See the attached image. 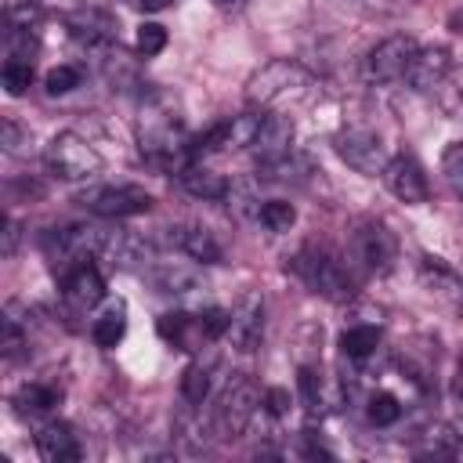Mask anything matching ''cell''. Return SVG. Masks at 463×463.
Listing matches in <instances>:
<instances>
[{
	"label": "cell",
	"instance_id": "cell-11",
	"mask_svg": "<svg viewBox=\"0 0 463 463\" xmlns=\"http://www.w3.org/2000/svg\"><path fill=\"white\" fill-rule=\"evenodd\" d=\"M383 181H387V188H391V195H398L402 203H409V206H420V203H427L430 199V184H427V174H423V166L412 159V156H394L391 163H387V170H383Z\"/></svg>",
	"mask_w": 463,
	"mask_h": 463
},
{
	"label": "cell",
	"instance_id": "cell-35",
	"mask_svg": "<svg viewBox=\"0 0 463 463\" xmlns=\"http://www.w3.org/2000/svg\"><path fill=\"white\" fill-rule=\"evenodd\" d=\"M166 47V29L159 25V22H141L137 25V51L145 54V58H152V54H159Z\"/></svg>",
	"mask_w": 463,
	"mask_h": 463
},
{
	"label": "cell",
	"instance_id": "cell-23",
	"mask_svg": "<svg viewBox=\"0 0 463 463\" xmlns=\"http://www.w3.org/2000/svg\"><path fill=\"white\" fill-rule=\"evenodd\" d=\"M213 365H217V354L210 351L206 362H203V354H199V358L188 362V369L181 373V398H184L188 405H203V402H206L210 383H213Z\"/></svg>",
	"mask_w": 463,
	"mask_h": 463
},
{
	"label": "cell",
	"instance_id": "cell-38",
	"mask_svg": "<svg viewBox=\"0 0 463 463\" xmlns=\"http://www.w3.org/2000/svg\"><path fill=\"white\" fill-rule=\"evenodd\" d=\"M441 174H445V181L452 184V192L463 195V145H452V148L445 152V159H441Z\"/></svg>",
	"mask_w": 463,
	"mask_h": 463
},
{
	"label": "cell",
	"instance_id": "cell-33",
	"mask_svg": "<svg viewBox=\"0 0 463 463\" xmlns=\"http://www.w3.org/2000/svg\"><path fill=\"white\" fill-rule=\"evenodd\" d=\"M43 18L36 0H11L7 4V29H36V22Z\"/></svg>",
	"mask_w": 463,
	"mask_h": 463
},
{
	"label": "cell",
	"instance_id": "cell-2",
	"mask_svg": "<svg viewBox=\"0 0 463 463\" xmlns=\"http://www.w3.org/2000/svg\"><path fill=\"white\" fill-rule=\"evenodd\" d=\"M289 268L297 271V279H300L311 293H318V297H326V300H333V304L354 300V286H358V282H354L351 268H347L340 257H333L329 250H322V246H304L300 253H293Z\"/></svg>",
	"mask_w": 463,
	"mask_h": 463
},
{
	"label": "cell",
	"instance_id": "cell-9",
	"mask_svg": "<svg viewBox=\"0 0 463 463\" xmlns=\"http://www.w3.org/2000/svg\"><path fill=\"white\" fill-rule=\"evenodd\" d=\"M420 47H416V40L412 36H387V40H380L373 51H369V58H365V76L373 80V83H391V80H402L405 72H409V61H412V54H416Z\"/></svg>",
	"mask_w": 463,
	"mask_h": 463
},
{
	"label": "cell",
	"instance_id": "cell-5",
	"mask_svg": "<svg viewBox=\"0 0 463 463\" xmlns=\"http://www.w3.org/2000/svg\"><path fill=\"white\" fill-rule=\"evenodd\" d=\"M43 159H47V170L54 177H61V181H87V177H94L101 170V156L94 152V145L83 141L72 130L54 134L47 152H43Z\"/></svg>",
	"mask_w": 463,
	"mask_h": 463
},
{
	"label": "cell",
	"instance_id": "cell-36",
	"mask_svg": "<svg viewBox=\"0 0 463 463\" xmlns=\"http://www.w3.org/2000/svg\"><path fill=\"white\" fill-rule=\"evenodd\" d=\"M0 145H4V152H11V156H25V152H29V148H25V145H29V130L18 127V123L7 116V119L0 123Z\"/></svg>",
	"mask_w": 463,
	"mask_h": 463
},
{
	"label": "cell",
	"instance_id": "cell-39",
	"mask_svg": "<svg viewBox=\"0 0 463 463\" xmlns=\"http://www.w3.org/2000/svg\"><path fill=\"white\" fill-rule=\"evenodd\" d=\"M351 4L354 11H365V14H398L405 7H412L416 0H344Z\"/></svg>",
	"mask_w": 463,
	"mask_h": 463
},
{
	"label": "cell",
	"instance_id": "cell-25",
	"mask_svg": "<svg viewBox=\"0 0 463 463\" xmlns=\"http://www.w3.org/2000/svg\"><path fill=\"white\" fill-rule=\"evenodd\" d=\"M376 347H380V326H373V322H354V326H347V329L340 333V351H344V358H351V362L373 358Z\"/></svg>",
	"mask_w": 463,
	"mask_h": 463
},
{
	"label": "cell",
	"instance_id": "cell-46",
	"mask_svg": "<svg viewBox=\"0 0 463 463\" xmlns=\"http://www.w3.org/2000/svg\"><path fill=\"white\" fill-rule=\"evenodd\" d=\"M459 369H463V354H459Z\"/></svg>",
	"mask_w": 463,
	"mask_h": 463
},
{
	"label": "cell",
	"instance_id": "cell-18",
	"mask_svg": "<svg viewBox=\"0 0 463 463\" xmlns=\"http://www.w3.org/2000/svg\"><path fill=\"white\" fill-rule=\"evenodd\" d=\"M65 25H69V33L80 40V43H87V47H109L112 40H116V18L109 14V11H98V7H83V11H72V14H65Z\"/></svg>",
	"mask_w": 463,
	"mask_h": 463
},
{
	"label": "cell",
	"instance_id": "cell-41",
	"mask_svg": "<svg viewBox=\"0 0 463 463\" xmlns=\"http://www.w3.org/2000/svg\"><path fill=\"white\" fill-rule=\"evenodd\" d=\"M18 239H22V224H18L14 217H7V221H4V242H0V253H4V257H14Z\"/></svg>",
	"mask_w": 463,
	"mask_h": 463
},
{
	"label": "cell",
	"instance_id": "cell-19",
	"mask_svg": "<svg viewBox=\"0 0 463 463\" xmlns=\"http://www.w3.org/2000/svg\"><path fill=\"white\" fill-rule=\"evenodd\" d=\"M449 69H452V54L445 47H420L409 61L405 80L412 83V90H434L445 83Z\"/></svg>",
	"mask_w": 463,
	"mask_h": 463
},
{
	"label": "cell",
	"instance_id": "cell-37",
	"mask_svg": "<svg viewBox=\"0 0 463 463\" xmlns=\"http://www.w3.org/2000/svg\"><path fill=\"white\" fill-rule=\"evenodd\" d=\"M25 333H22V326H18V318H11V315H4V340H0V347H4V358L7 362H14L22 351H25Z\"/></svg>",
	"mask_w": 463,
	"mask_h": 463
},
{
	"label": "cell",
	"instance_id": "cell-6",
	"mask_svg": "<svg viewBox=\"0 0 463 463\" xmlns=\"http://www.w3.org/2000/svg\"><path fill=\"white\" fill-rule=\"evenodd\" d=\"M333 148H336V156H340L351 170H358V174H365V177H376V174L383 177V170H387V163H391V156H387L380 134H373V130H365V127H344V130L333 137Z\"/></svg>",
	"mask_w": 463,
	"mask_h": 463
},
{
	"label": "cell",
	"instance_id": "cell-44",
	"mask_svg": "<svg viewBox=\"0 0 463 463\" xmlns=\"http://www.w3.org/2000/svg\"><path fill=\"white\" fill-rule=\"evenodd\" d=\"M452 394H456V402L463 405V369H459V376H456V383H452Z\"/></svg>",
	"mask_w": 463,
	"mask_h": 463
},
{
	"label": "cell",
	"instance_id": "cell-8",
	"mask_svg": "<svg viewBox=\"0 0 463 463\" xmlns=\"http://www.w3.org/2000/svg\"><path fill=\"white\" fill-rule=\"evenodd\" d=\"M351 257L365 275H383L398 257V239L387 224L369 221L351 235Z\"/></svg>",
	"mask_w": 463,
	"mask_h": 463
},
{
	"label": "cell",
	"instance_id": "cell-3",
	"mask_svg": "<svg viewBox=\"0 0 463 463\" xmlns=\"http://www.w3.org/2000/svg\"><path fill=\"white\" fill-rule=\"evenodd\" d=\"M257 409H260V387L246 373H235L224 383V391H221V398L213 405V434L224 438V441L246 434V427L253 423Z\"/></svg>",
	"mask_w": 463,
	"mask_h": 463
},
{
	"label": "cell",
	"instance_id": "cell-34",
	"mask_svg": "<svg viewBox=\"0 0 463 463\" xmlns=\"http://www.w3.org/2000/svg\"><path fill=\"white\" fill-rule=\"evenodd\" d=\"M80 80H83V72L76 65H54L43 76V87H47V94H69L72 87H80Z\"/></svg>",
	"mask_w": 463,
	"mask_h": 463
},
{
	"label": "cell",
	"instance_id": "cell-20",
	"mask_svg": "<svg viewBox=\"0 0 463 463\" xmlns=\"http://www.w3.org/2000/svg\"><path fill=\"white\" fill-rule=\"evenodd\" d=\"M36 452L47 459V463H72L80 459V441H76V430L61 420H51L36 430Z\"/></svg>",
	"mask_w": 463,
	"mask_h": 463
},
{
	"label": "cell",
	"instance_id": "cell-17",
	"mask_svg": "<svg viewBox=\"0 0 463 463\" xmlns=\"http://www.w3.org/2000/svg\"><path fill=\"white\" fill-rule=\"evenodd\" d=\"M101 257H109V264H112V268L130 271V268L148 264L152 246H148V242H145L137 232H127V228H109L105 246H101Z\"/></svg>",
	"mask_w": 463,
	"mask_h": 463
},
{
	"label": "cell",
	"instance_id": "cell-32",
	"mask_svg": "<svg viewBox=\"0 0 463 463\" xmlns=\"http://www.w3.org/2000/svg\"><path fill=\"white\" fill-rule=\"evenodd\" d=\"M297 387H300V402L307 412H318L322 409V380L311 365H300L297 369Z\"/></svg>",
	"mask_w": 463,
	"mask_h": 463
},
{
	"label": "cell",
	"instance_id": "cell-12",
	"mask_svg": "<svg viewBox=\"0 0 463 463\" xmlns=\"http://www.w3.org/2000/svg\"><path fill=\"white\" fill-rule=\"evenodd\" d=\"M152 282L159 293L177 297V300H195L206 293V279L195 264H181V260H163L152 268Z\"/></svg>",
	"mask_w": 463,
	"mask_h": 463
},
{
	"label": "cell",
	"instance_id": "cell-14",
	"mask_svg": "<svg viewBox=\"0 0 463 463\" xmlns=\"http://www.w3.org/2000/svg\"><path fill=\"white\" fill-rule=\"evenodd\" d=\"M156 329H159V336L170 347L188 351V354H199L203 344H210V333H206L203 318L199 315H188V311H166V315H159Z\"/></svg>",
	"mask_w": 463,
	"mask_h": 463
},
{
	"label": "cell",
	"instance_id": "cell-31",
	"mask_svg": "<svg viewBox=\"0 0 463 463\" xmlns=\"http://www.w3.org/2000/svg\"><path fill=\"white\" fill-rule=\"evenodd\" d=\"M293 221H297V210H293V203H286V199H268V203L260 206V224H264L268 232H289Z\"/></svg>",
	"mask_w": 463,
	"mask_h": 463
},
{
	"label": "cell",
	"instance_id": "cell-1",
	"mask_svg": "<svg viewBox=\"0 0 463 463\" xmlns=\"http://www.w3.org/2000/svg\"><path fill=\"white\" fill-rule=\"evenodd\" d=\"M137 145H141V156L152 159V163H192V145L184 137V127L181 119L163 105V98H148L145 109H141V119H137Z\"/></svg>",
	"mask_w": 463,
	"mask_h": 463
},
{
	"label": "cell",
	"instance_id": "cell-28",
	"mask_svg": "<svg viewBox=\"0 0 463 463\" xmlns=\"http://www.w3.org/2000/svg\"><path fill=\"white\" fill-rule=\"evenodd\" d=\"M264 123V112H242L228 119V148H250L257 130Z\"/></svg>",
	"mask_w": 463,
	"mask_h": 463
},
{
	"label": "cell",
	"instance_id": "cell-13",
	"mask_svg": "<svg viewBox=\"0 0 463 463\" xmlns=\"http://www.w3.org/2000/svg\"><path fill=\"white\" fill-rule=\"evenodd\" d=\"M61 297H65V304L72 311H90L94 304L105 300V279H101V271L90 260L76 264L72 271L61 275Z\"/></svg>",
	"mask_w": 463,
	"mask_h": 463
},
{
	"label": "cell",
	"instance_id": "cell-7",
	"mask_svg": "<svg viewBox=\"0 0 463 463\" xmlns=\"http://www.w3.org/2000/svg\"><path fill=\"white\" fill-rule=\"evenodd\" d=\"M80 206H87L90 213L105 217V221H119V217H134V213H148L152 210V195L137 184H98L87 188L80 195Z\"/></svg>",
	"mask_w": 463,
	"mask_h": 463
},
{
	"label": "cell",
	"instance_id": "cell-45",
	"mask_svg": "<svg viewBox=\"0 0 463 463\" xmlns=\"http://www.w3.org/2000/svg\"><path fill=\"white\" fill-rule=\"evenodd\" d=\"M213 4H221V7H232V4H242V0H213Z\"/></svg>",
	"mask_w": 463,
	"mask_h": 463
},
{
	"label": "cell",
	"instance_id": "cell-10",
	"mask_svg": "<svg viewBox=\"0 0 463 463\" xmlns=\"http://www.w3.org/2000/svg\"><path fill=\"white\" fill-rule=\"evenodd\" d=\"M224 336L242 354H250V351L260 347V340H264V297L260 293H246L232 307V322H228V333Z\"/></svg>",
	"mask_w": 463,
	"mask_h": 463
},
{
	"label": "cell",
	"instance_id": "cell-43",
	"mask_svg": "<svg viewBox=\"0 0 463 463\" xmlns=\"http://www.w3.org/2000/svg\"><path fill=\"white\" fill-rule=\"evenodd\" d=\"M170 4H174V0H137L141 11H166Z\"/></svg>",
	"mask_w": 463,
	"mask_h": 463
},
{
	"label": "cell",
	"instance_id": "cell-42",
	"mask_svg": "<svg viewBox=\"0 0 463 463\" xmlns=\"http://www.w3.org/2000/svg\"><path fill=\"white\" fill-rule=\"evenodd\" d=\"M264 402H268V412H271V416H282V412L289 409V394H286L282 387H271V391L264 394Z\"/></svg>",
	"mask_w": 463,
	"mask_h": 463
},
{
	"label": "cell",
	"instance_id": "cell-22",
	"mask_svg": "<svg viewBox=\"0 0 463 463\" xmlns=\"http://www.w3.org/2000/svg\"><path fill=\"white\" fill-rule=\"evenodd\" d=\"M420 279H423V286H427L430 293H438V297H445V300H459V293H463L459 275H456L441 257L423 253V257H420Z\"/></svg>",
	"mask_w": 463,
	"mask_h": 463
},
{
	"label": "cell",
	"instance_id": "cell-30",
	"mask_svg": "<svg viewBox=\"0 0 463 463\" xmlns=\"http://www.w3.org/2000/svg\"><path fill=\"white\" fill-rule=\"evenodd\" d=\"M0 80H4V90H7L11 98L25 94V87L33 83V61H29V58H7Z\"/></svg>",
	"mask_w": 463,
	"mask_h": 463
},
{
	"label": "cell",
	"instance_id": "cell-29",
	"mask_svg": "<svg viewBox=\"0 0 463 463\" xmlns=\"http://www.w3.org/2000/svg\"><path fill=\"white\" fill-rule=\"evenodd\" d=\"M224 199H228V210H235V217H260V199L250 181H232Z\"/></svg>",
	"mask_w": 463,
	"mask_h": 463
},
{
	"label": "cell",
	"instance_id": "cell-27",
	"mask_svg": "<svg viewBox=\"0 0 463 463\" xmlns=\"http://www.w3.org/2000/svg\"><path fill=\"white\" fill-rule=\"evenodd\" d=\"M365 416H369L373 427H391V423L402 420V402H398L391 391H376V394H369V402H365Z\"/></svg>",
	"mask_w": 463,
	"mask_h": 463
},
{
	"label": "cell",
	"instance_id": "cell-40",
	"mask_svg": "<svg viewBox=\"0 0 463 463\" xmlns=\"http://www.w3.org/2000/svg\"><path fill=\"white\" fill-rule=\"evenodd\" d=\"M199 318H203V326H206L210 340H217V336H224V333H228L232 311H224V307H206V311H199Z\"/></svg>",
	"mask_w": 463,
	"mask_h": 463
},
{
	"label": "cell",
	"instance_id": "cell-26",
	"mask_svg": "<svg viewBox=\"0 0 463 463\" xmlns=\"http://www.w3.org/2000/svg\"><path fill=\"white\" fill-rule=\"evenodd\" d=\"M61 402V387L58 383H22L18 394H14V405L18 412H51L54 405Z\"/></svg>",
	"mask_w": 463,
	"mask_h": 463
},
{
	"label": "cell",
	"instance_id": "cell-21",
	"mask_svg": "<svg viewBox=\"0 0 463 463\" xmlns=\"http://www.w3.org/2000/svg\"><path fill=\"white\" fill-rule=\"evenodd\" d=\"M177 177H181V184H184V192H192L195 199H224L228 195V181H224V174H217V170H210V166H203V163H184L181 170H177Z\"/></svg>",
	"mask_w": 463,
	"mask_h": 463
},
{
	"label": "cell",
	"instance_id": "cell-4",
	"mask_svg": "<svg viewBox=\"0 0 463 463\" xmlns=\"http://www.w3.org/2000/svg\"><path fill=\"white\" fill-rule=\"evenodd\" d=\"M307 80H311V76H307V69H304V65H297L293 58H275V61L260 65V69L246 80V101H250L253 109L275 105L279 98L304 90V87H307Z\"/></svg>",
	"mask_w": 463,
	"mask_h": 463
},
{
	"label": "cell",
	"instance_id": "cell-24",
	"mask_svg": "<svg viewBox=\"0 0 463 463\" xmlns=\"http://www.w3.org/2000/svg\"><path fill=\"white\" fill-rule=\"evenodd\" d=\"M123 333H127V304L116 297V300H109L105 311L94 318L90 336H94L98 347H116V344L123 340Z\"/></svg>",
	"mask_w": 463,
	"mask_h": 463
},
{
	"label": "cell",
	"instance_id": "cell-16",
	"mask_svg": "<svg viewBox=\"0 0 463 463\" xmlns=\"http://www.w3.org/2000/svg\"><path fill=\"white\" fill-rule=\"evenodd\" d=\"M166 242L177 246L181 253H188V257L199 260V264H221V260H224V246L217 242V235H213L210 228H199V224L166 228Z\"/></svg>",
	"mask_w": 463,
	"mask_h": 463
},
{
	"label": "cell",
	"instance_id": "cell-15",
	"mask_svg": "<svg viewBox=\"0 0 463 463\" xmlns=\"http://www.w3.org/2000/svg\"><path fill=\"white\" fill-rule=\"evenodd\" d=\"M250 152L257 156V163H275V159L289 156L293 152V119L279 116V112H264V123H260Z\"/></svg>",
	"mask_w": 463,
	"mask_h": 463
}]
</instances>
